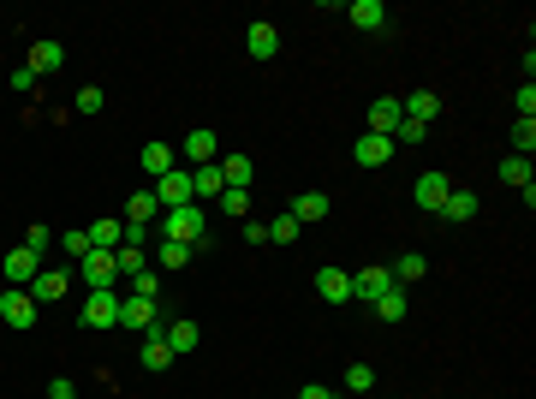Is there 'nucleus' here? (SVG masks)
<instances>
[{
    "instance_id": "nucleus-1",
    "label": "nucleus",
    "mask_w": 536,
    "mask_h": 399,
    "mask_svg": "<svg viewBox=\"0 0 536 399\" xmlns=\"http://www.w3.org/2000/svg\"><path fill=\"white\" fill-rule=\"evenodd\" d=\"M161 239H179L197 251L209 239V215H203V203H185V209H161Z\"/></svg>"
},
{
    "instance_id": "nucleus-2",
    "label": "nucleus",
    "mask_w": 536,
    "mask_h": 399,
    "mask_svg": "<svg viewBox=\"0 0 536 399\" xmlns=\"http://www.w3.org/2000/svg\"><path fill=\"white\" fill-rule=\"evenodd\" d=\"M84 328H119V286H96L78 310Z\"/></svg>"
},
{
    "instance_id": "nucleus-3",
    "label": "nucleus",
    "mask_w": 536,
    "mask_h": 399,
    "mask_svg": "<svg viewBox=\"0 0 536 399\" xmlns=\"http://www.w3.org/2000/svg\"><path fill=\"white\" fill-rule=\"evenodd\" d=\"M0 322H6L12 334H24V328H36V299H30L24 286H6V292H0Z\"/></svg>"
},
{
    "instance_id": "nucleus-4",
    "label": "nucleus",
    "mask_w": 536,
    "mask_h": 399,
    "mask_svg": "<svg viewBox=\"0 0 536 399\" xmlns=\"http://www.w3.org/2000/svg\"><path fill=\"white\" fill-rule=\"evenodd\" d=\"M399 280H394V268H388V262H370V268H357L352 275V299L357 304H376L381 292H394Z\"/></svg>"
},
{
    "instance_id": "nucleus-5",
    "label": "nucleus",
    "mask_w": 536,
    "mask_h": 399,
    "mask_svg": "<svg viewBox=\"0 0 536 399\" xmlns=\"http://www.w3.org/2000/svg\"><path fill=\"white\" fill-rule=\"evenodd\" d=\"M149 191H156L161 209H185V203H197V197H191V167H173V173H161Z\"/></svg>"
},
{
    "instance_id": "nucleus-6",
    "label": "nucleus",
    "mask_w": 536,
    "mask_h": 399,
    "mask_svg": "<svg viewBox=\"0 0 536 399\" xmlns=\"http://www.w3.org/2000/svg\"><path fill=\"white\" fill-rule=\"evenodd\" d=\"M24 292H30L36 304H54V299H66V292H72V268H54V262H42V275L30 280Z\"/></svg>"
},
{
    "instance_id": "nucleus-7",
    "label": "nucleus",
    "mask_w": 536,
    "mask_h": 399,
    "mask_svg": "<svg viewBox=\"0 0 536 399\" xmlns=\"http://www.w3.org/2000/svg\"><path fill=\"white\" fill-rule=\"evenodd\" d=\"M156 299H138V292H119V328H132V334H149L156 328Z\"/></svg>"
},
{
    "instance_id": "nucleus-8",
    "label": "nucleus",
    "mask_w": 536,
    "mask_h": 399,
    "mask_svg": "<svg viewBox=\"0 0 536 399\" xmlns=\"http://www.w3.org/2000/svg\"><path fill=\"white\" fill-rule=\"evenodd\" d=\"M78 275H84V286H90V292H96V286H119L114 251H84V257H78Z\"/></svg>"
},
{
    "instance_id": "nucleus-9",
    "label": "nucleus",
    "mask_w": 536,
    "mask_h": 399,
    "mask_svg": "<svg viewBox=\"0 0 536 399\" xmlns=\"http://www.w3.org/2000/svg\"><path fill=\"white\" fill-rule=\"evenodd\" d=\"M244 54H251V60H275V54H280V24L275 19H257L251 30H244Z\"/></svg>"
},
{
    "instance_id": "nucleus-10",
    "label": "nucleus",
    "mask_w": 536,
    "mask_h": 399,
    "mask_svg": "<svg viewBox=\"0 0 536 399\" xmlns=\"http://www.w3.org/2000/svg\"><path fill=\"white\" fill-rule=\"evenodd\" d=\"M394 149H399L394 138H381V132H364V138L352 143V161H357V167H388V161H394Z\"/></svg>"
},
{
    "instance_id": "nucleus-11",
    "label": "nucleus",
    "mask_w": 536,
    "mask_h": 399,
    "mask_svg": "<svg viewBox=\"0 0 536 399\" xmlns=\"http://www.w3.org/2000/svg\"><path fill=\"white\" fill-rule=\"evenodd\" d=\"M0 268H6V286H30V280L42 275V257L30 251V244H19V251H6V262H0Z\"/></svg>"
},
{
    "instance_id": "nucleus-12",
    "label": "nucleus",
    "mask_w": 536,
    "mask_h": 399,
    "mask_svg": "<svg viewBox=\"0 0 536 399\" xmlns=\"http://www.w3.org/2000/svg\"><path fill=\"white\" fill-rule=\"evenodd\" d=\"M447 191H453V180H447V173H436V167H429V173L412 185L417 209H436V215H441V203H447Z\"/></svg>"
},
{
    "instance_id": "nucleus-13",
    "label": "nucleus",
    "mask_w": 536,
    "mask_h": 399,
    "mask_svg": "<svg viewBox=\"0 0 536 399\" xmlns=\"http://www.w3.org/2000/svg\"><path fill=\"white\" fill-rule=\"evenodd\" d=\"M346 19H352L357 30H370V36H376V30H388V6H381V0H352V6H346Z\"/></svg>"
},
{
    "instance_id": "nucleus-14",
    "label": "nucleus",
    "mask_w": 536,
    "mask_h": 399,
    "mask_svg": "<svg viewBox=\"0 0 536 399\" xmlns=\"http://www.w3.org/2000/svg\"><path fill=\"white\" fill-rule=\"evenodd\" d=\"M399 114H405V120H417V125H429L441 114V96H436V90H412V96L399 101Z\"/></svg>"
},
{
    "instance_id": "nucleus-15",
    "label": "nucleus",
    "mask_w": 536,
    "mask_h": 399,
    "mask_svg": "<svg viewBox=\"0 0 536 399\" xmlns=\"http://www.w3.org/2000/svg\"><path fill=\"white\" fill-rule=\"evenodd\" d=\"M30 72H36V78H54L60 66H66V48H60V42H36V48H30Z\"/></svg>"
},
{
    "instance_id": "nucleus-16",
    "label": "nucleus",
    "mask_w": 536,
    "mask_h": 399,
    "mask_svg": "<svg viewBox=\"0 0 536 399\" xmlns=\"http://www.w3.org/2000/svg\"><path fill=\"white\" fill-rule=\"evenodd\" d=\"M316 292L328 304H352V275H346V268H322V275H316Z\"/></svg>"
},
{
    "instance_id": "nucleus-17",
    "label": "nucleus",
    "mask_w": 536,
    "mask_h": 399,
    "mask_svg": "<svg viewBox=\"0 0 536 399\" xmlns=\"http://www.w3.org/2000/svg\"><path fill=\"white\" fill-rule=\"evenodd\" d=\"M405 120L399 114V96H376L370 101V132H381V138H394V125Z\"/></svg>"
},
{
    "instance_id": "nucleus-18",
    "label": "nucleus",
    "mask_w": 536,
    "mask_h": 399,
    "mask_svg": "<svg viewBox=\"0 0 536 399\" xmlns=\"http://www.w3.org/2000/svg\"><path fill=\"white\" fill-rule=\"evenodd\" d=\"M220 191H227V180H220L215 161H209V167H191V197H197V203H215Z\"/></svg>"
},
{
    "instance_id": "nucleus-19",
    "label": "nucleus",
    "mask_w": 536,
    "mask_h": 399,
    "mask_svg": "<svg viewBox=\"0 0 536 399\" xmlns=\"http://www.w3.org/2000/svg\"><path fill=\"white\" fill-rule=\"evenodd\" d=\"M125 244V220L119 215H101L96 227H90V251H119Z\"/></svg>"
},
{
    "instance_id": "nucleus-20",
    "label": "nucleus",
    "mask_w": 536,
    "mask_h": 399,
    "mask_svg": "<svg viewBox=\"0 0 536 399\" xmlns=\"http://www.w3.org/2000/svg\"><path fill=\"white\" fill-rule=\"evenodd\" d=\"M185 161H191V167H209V161H220V143H215V132H191V138H185Z\"/></svg>"
},
{
    "instance_id": "nucleus-21",
    "label": "nucleus",
    "mask_w": 536,
    "mask_h": 399,
    "mask_svg": "<svg viewBox=\"0 0 536 399\" xmlns=\"http://www.w3.org/2000/svg\"><path fill=\"white\" fill-rule=\"evenodd\" d=\"M215 167H220V180H227V191H251V173H257L251 156H220Z\"/></svg>"
},
{
    "instance_id": "nucleus-22",
    "label": "nucleus",
    "mask_w": 536,
    "mask_h": 399,
    "mask_svg": "<svg viewBox=\"0 0 536 399\" xmlns=\"http://www.w3.org/2000/svg\"><path fill=\"white\" fill-rule=\"evenodd\" d=\"M328 209H334V203H328V191H304V197H298L292 209H286V215H292L298 227H310V220H322Z\"/></svg>"
},
{
    "instance_id": "nucleus-23",
    "label": "nucleus",
    "mask_w": 536,
    "mask_h": 399,
    "mask_svg": "<svg viewBox=\"0 0 536 399\" xmlns=\"http://www.w3.org/2000/svg\"><path fill=\"white\" fill-rule=\"evenodd\" d=\"M197 339H203V328L191 316H173V322H167V346H173V358H179V352H197Z\"/></svg>"
},
{
    "instance_id": "nucleus-24",
    "label": "nucleus",
    "mask_w": 536,
    "mask_h": 399,
    "mask_svg": "<svg viewBox=\"0 0 536 399\" xmlns=\"http://www.w3.org/2000/svg\"><path fill=\"white\" fill-rule=\"evenodd\" d=\"M156 215H161V203H156V191L143 185V191H132V197H125V215H119V220H138V227H149Z\"/></svg>"
},
{
    "instance_id": "nucleus-25",
    "label": "nucleus",
    "mask_w": 536,
    "mask_h": 399,
    "mask_svg": "<svg viewBox=\"0 0 536 399\" xmlns=\"http://www.w3.org/2000/svg\"><path fill=\"white\" fill-rule=\"evenodd\" d=\"M173 167H179V156L167 143H143V173H149V185H156L161 173H173Z\"/></svg>"
},
{
    "instance_id": "nucleus-26",
    "label": "nucleus",
    "mask_w": 536,
    "mask_h": 399,
    "mask_svg": "<svg viewBox=\"0 0 536 399\" xmlns=\"http://www.w3.org/2000/svg\"><path fill=\"white\" fill-rule=\"evenodd\" d=\"M388 268H394V280H399V286H412V280H423V275H429V257H417V251H405V257H394Z\"/></svg>"
},
{
    "instance_id": "nucleus-27",
    "label": "nucleus",
    "mask_w": 536,
    "mask_h": 399,
    "mask_svg": "<svg viewBox=\"0 0 536 399\" xmlns=\"http://www.w3.org/2000/svg\"><path fill=\"white\" fill-rule=\"evenodd\" d=\"M476 215V191H447V203H441V220H471Z\"/></svg>"
},
{
    "instance_id": "nucleus-28",
    "label": "nucleus",
    "mask_w": 536,
    "mask_h": 399,
    "mask_svg": "<svg viewBox=\"0 0 536 399\" xmlns=\"http://www.w3.org/2000/svg\"><path fill=\"white\" fill-rule=\"evenodd\" d=\"M405 310H412L405 286H394V292H381V299H376V316H381V322H405Z\"/></svg>"
},
{
    "instance_id": "nucleus-29",
    "label": "nucleus",
    "mask_w": 536,
    "mask_h": 399,
    "mask_svg": "<svg viewBox=\"0 0 536 399\" xmlns=\"http://www.w3.org/2000/svg\"><path fill=\"white\" fill-rule=\"evenodd\" d=\"M500 180L513 185V191H524V185H536V180H531V156H507V161H500Z\"/></svg>"
},
{
    "instance_id": "nucleus-30",
    "label": "nucleus",
    "mask_w": 536,
    "mask_h": 399,
    "mask_svg": "<svg viewBox=\"0 0 536 399\" xmlns=\"http://www.w3.org/2000/svg\"><path fill=\"white\" fill-rule=\"evenodd\" d=\"M185 262H191V244H179V239L156 244V268H185Z\"/></svg>"
},
{
    "instance_id": "nucleus-31",
    "label": "nucleus",
    "mask_w": 536,
    "mask_h": 399,
    "mask_svg": "<svg viewBox=\"0 0 536 399\" xmlns=\"http://www.w3.org/2000/svg\"><path fill=\"white\" fill-rule=\"evenodd\" d=\"M215 209H227L233 220H251V191H220Z\"/></svg>"
},
{
    "instance_id": "nucleus-32",
    "label": "nucleus",
    "mask_w": 536,
    "mask_h": 399,
    "mask_svg": "<svg viewBox=\"0 0 536 399\" xmlns=\"http://www.w3.org/2000/svg\"><path fill=\"white\" fill-rule=\"evenodd\" d=\"M54 244L66 257H84V251H90V233H84V227H66V233H54Z\"/></svg>"
},
{
    "instance_id": "nucleus-33",
    "label": "nucleus",
    "mask_w": 536,
    "mask_h": 399,
    "mask_svg": "<svg viewBox=\"0 0 536 399\" xmlns=\"http://www.w3.org/2000/svg\"><path fill=\"white\" fill-rule=\"evenodd\" d=\"M298 233H304V227H298L292 215H275V227H268V244H298Z\"/></svg>"
},
{
    "instance_id": "nucleus-34",
    "label": "nucleus",
    "mask_w": 536,
    "mask_h": 399,
    "mask_svg": "<svg viewBox=\"0 0 536 399\" xmlns=\"http://www.w3.org/2000/svg\"><path fill=\"white\" fill-rule=\"evenodd\" d=\"M370 387H376V370L370 363H352L346 370V394H370Z\"/></svg>"
},
{
    "instance_id": "nucleus-35",
    "label": "nucleus",
    "mask_w": 536,
    "mask_h": 399,
    "mask_svg": "<svg viewBox=\"0 0 536 399\" xmlns=\"http://www.w3.org/2000/svg\"><path fill=\"white\" fill-rule=\"evenodd\" d=\"M536 149V120H513V156H531Z\"/></svg>"
},
{
    "instance_id": "nucleus-36",
    "label": "nucleus",
    "mask_w": 536,
    "mask_h": 399,
    "mask_svg": "<svg viewBox=\"0 0 536 399\" xmlns=\"http://www.w3.org/2000/svg\"><path fill=\"white\" fill-rule=\"evenodd\" d=\"M125 292H138V299H156V292H161V275H156V268H143V275L125 280Z\"/></svg>"
},
{
    "instance_id": "nucleus-37",
    "label": "nucleus",
    "mask_w": 536,
    "mask_h": 399,
    "mask_svg": "<svg viewBox=\"0 0 536 399\" xmlns=\"http://www.w3.org/2000/svg\"><path fill=\"white\" fill-rule=\"evenodd\" d=\"M429 138V125H417V120H399L394 125V143H405V149H412V143H423Z\"/></svg>"
},
{
    "instance_id": "nucleus-38",
    "label": "nucleus",
    "mask_w": 536,
    "mask_h": 399,
    "mask_svg": "<svg viewBox=\"0 0 536 399\" xmlns=\"http://www.w3.org/2000/svg\"><path fill=\"white\" fill-rule=\"evenodd\" d=\"M518 120H536V84H518Z\"/></svg>"
},
{
    "instance_id": "nucleus-39",
    "label": "nucleus",
    "mask_w": 536,
    "mask_h": 399,
    "mask_svg": "<svg viewBox=\"0 0 536 399\" xmlns=\"http://www.w3.org/2000/svg\"><path fill=\"white\" fill-rule=\"evenodd\" d=\"M24 244H30V251H36V257H42V251H48V244H54V233H48V227H42V220H36V227H30V233H24Z\"/></svg>"
},
{
    "instance_id": "nucleus-40",
    "label": "nucleus",
    "mask_w": 536,
    "mask_h": 399,
    "mask_svg": "<svg viewBox=\"0 0 536 399\" xmlns=\"http://www.w3.org/2000/svg\"><path fill=\"white\" fill-rule=\"evenodd\" d=\"M101 101H108V96L90 84V90H78V114H101Z\"/></svg>"
},
{
    "instance_id": "nucleus-41",
    "label": "nucleus",
    "mask_w": 536,
    "mask_h": 399,
    "mask_svg": "<svg viewBox=\"0 0 536 399\" xmlns=\"http://www.w3.org/2000/svg\"><path fill=\"white\" fill-rule=\"evenodd\" d=\"M48 399H78V387H72L66 376H54V381H48Z\"/></svg>"
},
{
    "instance_id": "nucleus-42",
    "label": "nucleus",
    "mask_w": 536,
    "mask_h": 399,
    "mask_svg": "<svg viewBox=\"0 0 536 399\" xmlns=\"http://www.w3.org/2000/svg\"><path fill=\"white\" fill-rule=\"evenodd\" d=\"M244 244H268V227L262 220H244Z\"/></svg>"
},
{
    "instance_id": "nucleus-43",
    "label": "nucleus",
    "mask_w": 536,
    "mask_h": 399,
    "mask_svg": "<svg viewBox=\"0 0 536 399\" xmlns=\"http://www.w3.org/2000/svg\"><path fill=\"white\" fill-rule=\"evenodd\" d=\"M12 90H19V96H24V90H36V72H30V66H19V72H12Z\"/></svg>"
},
{
    "instance_id": "nucleus-44",
    "label": "nucleus",
    "mask_w": 536,
    "mask_h": 399,
    "mask_svg": "<svg viewBox=\"0 0 536 399\" xmlns=\"http://www.w3.org/2000/svg\"><path fill=\"white\" fill-rule=\"evenodd\" d=\"M298 399H334V387H322V381H310V387H304Z\"/></svg>"
}]
</instances>
